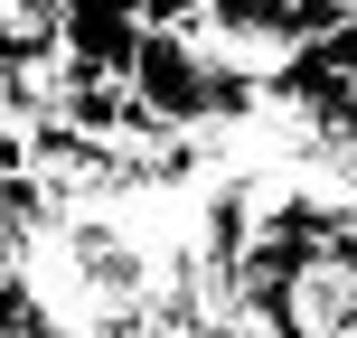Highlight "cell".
<instances>
[{"label": "cell", "mask_w": 357, "mask_h": 338, "mask_svg": "<svg viewBox=\"0 0 357 338\" xmlns=\"http://www.w3.org/2000/svg\"><path fill=\"white\" fill-rule=\"evenodd\" d=\"M264 104L291 113V123H310V132H348V29L282 47L264 66Z\"/></svg>", "instance_id": "cell-1"}, {"label": "cell", "mask_w": 357, "mask_h": 338, "mask_svg": "<svg viewBox=\"0 0 357 338\" xmlns=\"http://www.w3.org/2000/svg\"><path fill=\"white\" fill-rule=\"evenodd\" d=\"M29 338H75V329H56V320H38V329H29Z\"/></svg>", "instance_id": "cell-3"}, {"label": "cell", "mask_w": 357, "mask_h": 338, "mask_svg": "<svg viewBox=\"0 0 357 338\" xmlns=\"http://www.w3.org/2000/svg\"><path fill=\"white\" fill-rule=\"evenodd\" d=\"M132 47H142V29H132L113 0H56V56L85 75H123Z\"/></svg>", "instance_id": "cell-2"}]
</instances>
